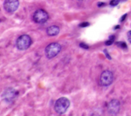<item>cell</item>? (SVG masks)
Returning a JSON list of instances; mask_svg holds the SVG:
<instances>
[{
  "label": "cell",
  "mask_w": 131,
  "mask_h": 116,
  "mask_svg": "<svg viewBox=\"0 0 131 116\" xmlns=\"http://www.w3.org/2000/svg\"><path fill=\"white\" fill-rule=\"evenodd\" d=\"M16 94H17L16 91H14L13 88H8L4 93V97H5V101L8 103H11L16 97Z\"/></svg>",
  "instance_id": "8"
},
{
  "label": "cell",
  "mask_w": 131,
  "mask_h": 116,
  "mask_svg": "<svg viewBox=\"0 0 131 116\" xmlns=\"http://www.w3.org/2000/svg\"><path fill=\"white\" fill-rule=\"evenodd\" d=\"M89 26V23H87V22H83V23L80 24V27H86V26Z\"/></svg>",
  "instance_id": "13"
},
{
  "label": "cell",
  "mask_w": 131,
  "mask_h": 116,
  "mask_svg": "<svg viewBox=\"0 0 131 116\" xmlns=\"http://www.w3.org/2000/svg\"><path fill=\"white\" fill-rule=\"evenodd\" d=\"M31 44V39L27 35H23L17 40V47L20 50H26Z\"/></svg>",
  "instance_id": "3"
},
{
  "label": "cell",
  "mask_w": 131,
  "mask_h": 116,
  "mask_svg": "<svg viewBox=\"0 0 131 116\" xmlns=\"http://www.w3.org/2000/svg\"><path fill=\"white\" fill-rule=\"evenodd\" d=\"M61 47L58 43H52L45 49V53L48 58H52L60 52Z\"/></svg>",
  "instance_id": "2"
},
{
  "label": "cell",
  "mask_w": 131,
  "mask_h": 116,
  "mask_svg": "<svg viewBox=\"0 0 131 116\" xmlns=\"http://www.w3.org/2000/svg\"><path fill=\"white\" fill-rule=\"evenodd\" d=\"M19 5H20L19 0H5L4 8L8 13L11 14L17 10Z\"/></svg>",
  "instance_id": "6"
},
{
  "label": "cell",
  "mask_w": 131,
  "mask_h": 116,
  "mask_svg": "<svg viewBox=\"0 0 131 116\" xmlns=\"http://www.w3.org/2000/svg\"><path fill=\"white\" fill-rule=\"evenodd\" d=\"M104 52H105V54H106V57L109 58V59H111V57H110V56L109 55V53L107 52V51L106 50H104Z\"/></svg>",
  "instance_id": "16"
},
{
  "label": "cell",
  "mask_w": 131,
  "mask_h": 116,
  "mask_svg": "<svg viewBox=\"0 0 131 116\" xmlns=\"http://www.w3.org/2000/svg\"><path fill=\"white\" fill-rule=\"evenodd\" d=\"M115 35H112V36H110V40H112V41H113V40H115Z\"/></svg>",
  "instance_id": "18"
},
{
  "label": "cell",
  "mask_w": 131,
  "mask_h": 116,
  "mask_svg": "<svg viewBox=\"0 0 131 116\" xmlns=\"http://www.w3.org/2000/svg\"><path fill=\"white\" fill-rule=\"evenodd\" d=\"M80 46L81 48H83L85 49H88L89 48V47L87 44H84V43H81L80 44Z\"/></svg>",
  "instance_id": "12"
},
{
  "label": "cell",
  "mask_w": 131,
  "mask_h": 116,
  "mask_svg": "<svg viewBox=\"0 0 131 116\" xmlns=\"http://www.w3.org/2000/svg\"><path fill=\"white\" fill-rule=\"evenodd\" d=\"M128 35H129V36H131V31H130L128 32Z\"/></svg>",
  "instance_id": "20"
},
{
  "label": "cell",
  "mask_w": 131,
  "mask_h": 116,
  "mask_svg": "<svg viewBox=\"0 0 131 116\" xmlns=\"http://www.w3.org/2000/svg\"><path fill=\"white\" fill-rule=\"evenodd\" d=\"M120 109V102L118 100H112L107 105V110L109 114L115 115L118 113Z\"/></svg>",
  "instance_id": "7"
},
{
  "label": "cell",
  "mask_w": 131,
  "mask_h": 116,
  "mask_svg": "<svg viewBox=\"0 0 131 116\" xmlns=\"http://www.w3.org/2000/svg\"><path fill=\"white\" fill-rule=\"evenodd\" d=\"M47 33L49 36H56L59 33V28L57 26H51L47 29Z\"/></svg>",
  "instance_id": "9"
},
{
  "label": "cell",
  "mask_w": 131,
  "mask_h": 116,
  "mask_svg": "<svg viewBox=\"0 0 131 116\" xmlns=\"http://www.w3.org/2000/svg\"><path fill=\"white\" fill-rule=\"evenodd\" d=\"M119 28H120V26H116V27H115V29H119Z\"/></svg>",
  "instance_id": "19"
},
{
  "label": "cell",
  "mask_w": 131,
  "mask_h": 116,
  "mask_svg": "<svg viewBox=\"0 0 131 116\" xmlns=\"http://www.w3.org/2000/svg\"><path fill=\"white\" fill-rule=\"evenodd\" d=\"M119 3V0H112L110 2V5L112 6H116Z\"/></svg>",
  "instance_id": "11"
},
{
  "label": "cell",
  "mask_w": 131,
  "mask_h": 116,
  "mask_svg": "<svg viewBox=\"0 0 131 116\" xmlns=\"http://www.w3.org/2000/svg\"><path fill=\"white\" fill-rule=\"evenodd\" d=\"M113 82V74L110 70H104L101 74L99 83L102 86L107 87L110 86Z\"/></svg>",
  "instance_id": "4"
},
{
  "label": "cell",
  "mask_w": 131,
  "mask_h": 116,
  "mask_svg": "<svg viewBox=\"0 0 131 116\" xmlns=\"http://www.w3.org/2000/svg\"><path fill=\"white\" fill-rule=\"evenodd\" d=\"M70 104H71V102L68 98L61 97L56 100L55 106H54V109L58 114L61 115L66 112V111L70 107Z\"/></svg>",
  "instance_id": "1"
},
{
  "label": "cell",
  "mask_w": 131,
  "mask_h": 116,
  "mask_svg": "<svg viewBox=\"0 0 131 116\" xmlns=\"http://www.w3.org/2000/svg\"><path fill=\"white\" fill-rule=\"evenodd\" d=\"M112 42L113 41H112V40H107V41H106V45H108V46H110V45H111V44H112Z\"/></svg>",
  "instance_id": "15"
},
{
  "label": "cell",
  "mask_w": 131,
  "mask_h": 116,
  "mask_svg": "<svg viewBox=\"0 0 131 116\" xmlns=\"http://www.w3.org/2000/svg\"><path fill=\"white\" fill-rule=\"evenodd\" d=\"M103 5H105V3L104 2H99L97 4V6L98 7H101V6H103Z\"/></svg>",
  "instance_id": "17"
},
{
  "label": "cell",
  "mask_w": 131,
  "mask_h": 116,
  "mask_svg": "<svg viewBox=\"0 0 131 116\" xmlns=\"http://www.w3.org/2000/svg\"><path fill=\"white\" fill-rule=\"evenodd\" d=\"M127 16V14H124V15H123V16L121 17V19H120V21H121V22H123L124 19H126Z\"/></svg>",
  "instance_id": "14"
},
{
  "label": "cell",
  "mask_w": 131,
  "mask_h": 116,
  "mask_svg": "<svg viewBox=\"0 0 131 116\" xmlns=\"http://www.w3.org/2000/svg\"><path fill=\"white\" fill-rule=\"evenodd\" d=\"M49 18V15L46 10L43 9L37 10L34 15H33V19L37 23H46Z\"/></svg>",
  "instance_id": "5"
},
{
  "label": "cell",
  "mask_w": 131,
  "mask_h": 116,
  "mask_svg": "<svg viewBox=\"0 0 131 116\" xmlns=\"http://www.w3.org/2000/svg\"><path fill=\"white\" fill-rule=\"evenodd\" d=\"M117 45H118V47H121L122 49L127 48V44H126L124 42H118V43H117Z\"/></svg>",
  "instance_id": "10"
}]
</instances>
